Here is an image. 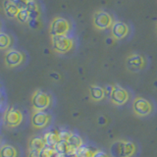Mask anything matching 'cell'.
<instances>
[{"mask_svg": "<svg viewBox=\"0 0 157 157\" xmlns=\"http://www.w3.org/2000/svg\"><path fill=\"white\" fill-rule=\"evenodd\" d=\"M136 146L129 140H118L112 144L110 152L113 157H132L136 153Z\"/></svg>", "mask_w": 157, "mask_h": 157, "instance_id": "cell-1", "label": "cell"}, {"mask_svg": "<svg viewBox=\"0 0 157 157\" xmlns=\"http://www.w3.org/2000/svg\"><path fill=\"white\" fill-rule=\"evenodd\" d=\"M70 23L65 18L57 17L52 20L49 27V32L51 36H66L68 32L70 31Z\"/></svg>", "mask_w": 157, "mask_h": 157, "instance_id": "cell-2", "label": "cell"}, {"mask_svg": "<svg viewBox=\"0 0 157 157\" xmlns=\"http://www.w3.org/2000/svg\"><path fill=\"white\" fill-rule=\"evenodd\" d=\"M50 103H51V98L48 93L42 90L34 91L32 97V104L36 110L44 111L50 106Z\"/></svg>", "mask_w": 157, "mask_h": 157, "instance_id": "cell-3", "label": "cell"}, {"mask_svg": "<svg viewBox=\"0 0 157 157\" xmlns=\"http://www.w3.org/2000/svg\"><path fill=\"white\" fill-rule=\"evenodd\" d=\"M132 110L135 114L140 117H146L153 111L151 102L144 97H136L132 102Z\"/></svg>", "mask_w": 157, "mask_h": 157, "instance_id": "cell-4", "label": "cell"}, {"mask_svg": "<svg viewBox=\"0 0 157 157\" xmlns=\"http://www.w3.org/2000/svg\"><path fill=\"white\" fill-rule=\"evenodd\" d=\"M110 100L116 106H122L129 100V92L120 86H113L110 90Z\"/></svg>", "mask_w": 157, "mask_h": 157, "instance_id": "cell-5", "label": "cell"}, {"mask_svg": "<svg viewBox=\"0 0 157 157\" xmlns=\"http://www.w3.org/2000/svg\"><path fill=\"white\" fill-rule=\"evenodd\" d=\"M52 46L57 53H67L73 47V40L67 36H52Z\"/></svg>", "mask_w": 157, "mask_h": 157, "instance_id": "cell-6", "label": "cell"}, {"mask_svg": "<svg viewBox=\"0 0 157 157\" xmlns=\"http://www.w3.org/2000/svg\"><path fill=\"white\" fill-rule=\"evenodd\" d=\"M126 67L129 71L132 73L140 72L145 67V59L140 54L132 53L128 56L126 60Z\"/></svg>", "mask_w": 157, "mask_h": 157, "instance_id": "cell-7", "label": "cell"}, {"mask_svg": "<svg viewBox=\"0 0 157 157\" xmlns=\"http://www.w3.org/2000/svg\"><path fill=\"white\" fill-rule=\"evenodd\" d=\"M112 24L113 20L109 13L100 10V11H97L93 15V25L99 31H103V29L110 28Z\"/></svg>", "mask_w": 157, "mask_h": 157, "instance_id": "cell-8", "label": "cell"}, {"mask_svg": "<svg viewBox=\"0 0 157 157\" xmlns=\"http://www.w3.org/2000/svg\"><path fill=\"white\" fill-rule=\"evenodd\" d=\"M23 121V114L17 108L11 107L5 114V123L10 128L18 127Z\"/></svg>", "mask_w": 157, "mask_h": 157, "instance_id": "cell-9", "label": "cell"}, {"mask_svg": "<svg viewBox=\"0 0 157 157\" xmlns=\"http://www.w3.org/2000/svg\"><path fill=\"white\" fill-rule=\"evenodd\" d=\"M50 123V115L45 111L36 110L32 116V124L36 129H43Z\"/></svg>", "mask_w": 157, "mask_h": 157, "instance_id": "cell-10", "label": "cell"}, {"mask_svg": "<svg viewBox=\"0 0 157 157\" xmlns=\"http://www.w3.org/2000/svg\"><path fill=\"white\" fill-rule=\"evenodd\" d=\"M111 33L112 36L115 39H122L124 38L128 33H129V27L124 22L117 21L112 24L111 26Z\"/></svg>", "mask_w": 157, "mask_h": 157, "instance_id": "cell-11", "label": "cell"}, {"mask_svg": "<svg viewBox=\"0 0 157 157\" xmlns=\"http://www.w3.org/2000/svg\"><path fill=\"white\" fill-rule=\"evenodd\" d=\"M23 62V54L17 50H10L5 55V63L9 67H15Z\"/></svg>", "mask_w": 157, "mask_h": 157, "instance_id": "cell-12", "label": "cell"}, {"mask_svg": "<svg viewBox=\"0 0 157 157\" xmlns=\"http://www.w3.org/2000/svg\"><path fill=\"white\" fill-rule=\"evenodd\" d=\"M106 95L105 88H103L100 86L92 85L90 87V96L93 101H101L104 99Z\"/></svg>", "mask_w": 157, "mask_h": 157, "instance_id": "cell-13", "label": "cell"}, {"mask_svg": "<svg viewBox=\"0 0 157 157\" xmlns=\"http://www.w3.org/2000/svg\"><path fill=\"white\" fill-rule=\"evenodd\" d=\"M57 152V154H71L76 153V148H74L72 145H70L68 141L66 140H60L54 147Z\"/></svg>", "mask_w": 157, "mask_h": 157, "instance_id": "cell-14", "label": "cell"}, {"mask_svg": "<svg viewBox=\"0 0 157 157\" xmlns=\"http://www.w3.org/2000/svg\"><path fill=\"white\" fill-rule=\"evenodd\" d=\"M3 9H4L5 15H6V16L10 19L16 18L19 11H20V9L16 6V5L13 4L11 1H10V0H4L3 1Z\"/></svg>", "mask_w": 157, "mask_h": 157, "instance_id": "cell-15", "label": "cell"}, {"mask_svg": "<svg viewBox=\"0 0 157 157\" xmlns=\"http://www.w3.org/2000/svg\"><path fill=\"white\" fill-rule=\"evenodd\" d=\"M43 140L45 141L47 146L55 147L56 144L60 141V137H59V132L54 131H48L43 136Z\"/></svg>", "mask_w": 157, "mask_h": 157, "instance_id": "cell-16", "label": "cell"}, {"mask_svg": "<svg viewBox=\"0 0 157 157\" xmlns=\"http://www.w3.org/2000/svg\"><path fill=\"white\" fill-rule=\"evenodd\" d=\"M45 146H46V144H45V141H44L43 137L41 136H36L29 141V149L41 151Z\"/></svg>", "mask_w": 157, "mask_h": 157, "instance_id": "cell-17", "label": "cell"}, {"mask_svg": "<svg viewBox=\"0 0 157 157\" xmlns=\"http://www.w3.org/2000/svg\"><path fill=\"white\" fill-rule=\"evenodd\" d=\"M28 12H29V20H33V19H38L39 18V15H40V12H39V8L37 6V4L34 2V1H31V2H28L27 5V8Z\"/></svg>", "mask_w": 157, "mask_h": 157, "instance_id": "cell-18", "label": "cell"}, {"mask_svg": "<svg viewBox=\"0 0 157 157\" xmlns=\"http://www.w3.org/2000/svg\"><path fill=\"white\" fill-rule=\"evenodd\" d=\"M0 157H17V149L12 145H3L0 148Z\"/></svg>", "mask_w": 157, "mask_h": 157, "instance_id": "cell-19", "label": "cell"}, {"mask_svg": "<svg viewBox=\"0 0 157 157\" xmlns=\"http://www.w3.org/2000/svg\"><path fill=\"white\" fill-rule=\"evenodd\" d=\"M76 154L78 157H93V154H94V151L91 150L88 146L86 145H82L81 147L76 150Z\"/></svg>", "mask_w": 157, "mask_h": 157, "instance_id": "cell-20", "label": "cell"}, {"mask_svg": "<svg viewBox=\"0 0 157 157\" xmlns=\"http://www.w3.org/2000/svg\"><path fill=\"white\" fill-rule=\"evenodd\" d=\"M68 142L70 144V145H72L74 148H76V149H78V147H81L83 144L82 137L77 134H73V132L71 134L70 137H69Z\"/></svg>", "mask_w": 157, "mask_h": 157, "instance_id": "cell-21", "label": "cell"}, {"mask_svg": "<svg viewBox=\"0 0 157 157\" xmlns=\"http://www.w3.org/2000/svg\"><path fill=\"white\" fill-rule=\"evenodd\" d=\"M40 157H57V152L54 147L46 145L40 151Z\"/></svg>", "mask_w": 157, "mask_h": 157, "instance_id": "cell-22", "label": "cell"}, {"mask_svg": "<svg viewBox=\"0 0 157 157\" xmlns=\"http://www.w3.org/2000/svg\"><path fill=\"white\" fill-rule=\"evenodd\" d=\"M11 43V39L8 34L4 33H0V49H6Z\"/></svg>", "mask_w": 157, "mask_h": 157, "instance_id": "cell-23", "label": "cell"}, {"mask_svg": "<svg viewBox=\"0 0 157 157\" xmlns=\"http://www.w3.org/2000/svg\"><path fill=\"white\" fill-rule=\"evenodd\" d=\"M16 19L18 20V21L20 23H28L29 22V12H28V10L27 9H22V10H20L18 15H17V17Z\"/></svg>", "mask_w": 157, "mask_h": 157, "instance_id": "cell-24", "label": "cell"}, {"mask_svg": "<svg viewBox=\"0 0 157 157\" xmlns=\"http://www.w3.org/2000/svg\"><path fill=\"white\" fill-rule=\"evenodd\" d=\"M13 4H15L16 6L20 9H26L27 8V5H28V2L26 1V0H10Z\"/></svg>", "mask_w": 157, "mask_h": 157, "instance_id": "cell-25", "label": "cell"}, {"mask_svg": "<svg viewBox=\"0 0 157 157\" xmlns=\"http://www.w3.org/2000/svg\"><path fill=\"white\" fill-rule=\"evenodd\" d=\"M29 27L31 29H37L40 26V22H39L38 19H33V20H29Z\"/></svg>", "mask_w": 157, "mask_h": 157, "instance_id": "cell-26", "label": "cell"}, {"mask_svg": "<svg viewBox=\"0 0 157 157\" xmlns=\"http://www.w3.org/2000/svg\"><path fill=\"white\" fill-rule=\"evenodd\" d=\"M72 132H68V131H62V132H59V137H60V140H66L68 141L69 137H70Z\"/></svg>", "mask_w": 157, "mask_h": 157, "instance_id": "cell-27", "label": "cell"}, {"mask_svg": "<svg viewBox=\"0 0 157 157\" xmlns=\"http://www.w3.org/2000/svg\"><path fill=\"white\" fill-rule=\"evenodd\" d=\"M93 157H110V156L103 150H95L94 154H93Z\"/></svg>", "mask_w": 157, "mask_h": 157, "instance_id": "cell-28", "label": "cell"}, {"mask_svg": "<svg viewBox=\"0 0 157 157\" xmlns=\"http://www.w3.org/2000/svg\"><path fill=\"white\" fill-rule=\"evenodd\" d=\"M29 157H40V151L29 149Z\"/></svg>", "mask_w": 157, "mask_h": 157, "instance_id": "cell-29", "label": "cell"}, {"mask_svg": "<svg viewBox=\"0 0 157 157\" xmlns=\"http://www.w3.org/2000/svg\"><path fill=\"white\" fill-rule=\"evenodd\" d=\"M57 157H78L76 153H71V154H57Z\"/></svg>", "mask_w": 157, "mask_h": 157, "instance_id": "cell-30", "label": "cell"}, {"mask_svg": "<svg viewBox=\"0 0 157 157\" xmlns=\"http://www.w3.org/2000/svg\"><path fill=\"white\" fill-rule=\"evenodd\" d=\"M27 2H31V1H34V0H26Z\"/></svg>", "mask_w": 157, "mask_h": 157, "instance_id": "cell-31", "label": "cell"}, {"mask_svg": "<svg viewBox=\"0 0 157 157\" xmlns=\"http://www.w3.org/2000/svg\"><path fill=\"white\" fill-rule=\"evenodd\" d=\"M156 32H157V26H156Z\"/></svg>", "mask_w": 157, "mask_h": 157, "instance_id": "cell-32", "label": "cell"}]
</instances>
